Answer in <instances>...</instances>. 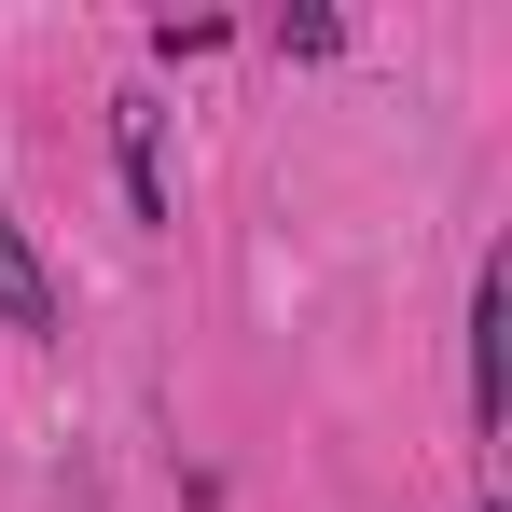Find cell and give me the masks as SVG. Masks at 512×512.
I'll return each instance as SVG.
<instances>
[{
    "label": "cell",
    "instance_id": "4",
    "mask_svg": "<svg viewBox=\"0 0 512 512\" xmlns=\"http://www.w3.org/2000/svg\"><path fill=\"white\" fill-rule=\"evenodd\" d=\"M277 56H346V14H319V0H305V14H277Z\"/></svg>",
    "mask_w": 512,
    "mask_h": 512
},
{
    "label": "cell",
    "instance_id": "2",
    "mask_svg": "<svg viewBox=\"0 0 512 512\" xmlns=\"http://www.w3.org/2000/svg\"><path fill=\"white\" fill-rule=\"evenodd\" d=\"M111 139H125V208L139 222H180L167 208V153H153V97H111Z\"/></svg>",
    "mask_w": 512,
    "mask_h": 512
},
{
    "label": "cell",
    "instance_id": "3",
    "mask_svg": "<svg viewBox=\"0 0 512 512\" xmlns=\"http://www.w3.org/2000/svg\"><path fill=\"white\" fill-rule=\"evenodd\" d=\"M499 305H512V277L485 263L471 277V429H499Z\"/></svg>",
    "mask_w": 512,
    "mask_h": 512
},
{
    "label": "cell",
    "instance_id": "1",
    "mask_svg": "<svg viewBox=\"0 0 512 512\" xmlns=\"http://www.w3.org/2000/svg\"><path fill=\"white\" fill-rule=\"evenodd\" d=\"M0 319H14V333H70V305H56L42 250H28V222H0Z\"/></svg>",
    "mask_w": 512,
    "mask_h": 512
}]
</instances>
